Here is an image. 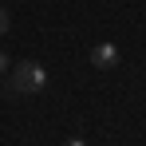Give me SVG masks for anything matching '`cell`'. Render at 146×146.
<instances>
[{
	"instance_id": "1",
	"label": "cell",
	"mask_w": 146,
	"mask_h": 146,
	"mask_svg": "<svg viewBox=\"0 0 146 146\" xmlns=\"http://www.w3.org/2000/svg\"><path fill=\"white\" fill-rule=\"evenodd\" d=\"M48 87V71L44 63H16L8 75V91L12 95H40Z\"/></svg>"
},
{
	"instance_id": "2",
	"label": "cell",
	"mask_w": 146,
	"mask_h": 146,
	"mask_svg": "<svg viewBox=\"0 0 146 146\" xmlns=\"http://www.w3.org/2000/svg\"><path fill=\"white\" fill-rule=\"evenodd\" d=\"M91 63H95L99 71H111V67H119V48L111 44V40H103L91 48Z\"/></svg>"
},
{
	"instance_id": "3",
	"label": "cell",
	"mask_w": 146,
	"mask_h": 146,
	"mask_svg": "<svg viewBox=\"0 0 146 146\" xmlns=\"http://www.w3.org/2000/svg\"><path fill=\"white\" fill-rule=\"evenodd\" d=\"M8 32V8H0V36Z\"/></svg>"
},
{
	"instance_id": "4",
	"label": "cell",
	"mask_w": 146,
	"mask_h": 146,
	"mask_svg": "<svg viewBox=\"0 0 146 146\" xmlns=\"http://www.w3.org/2000/svg\"><path fill=\"white\" fill-rule=\"evenodd\" d=\"M8 63H12V59H8V55H4V51H0V75L8 71Z\"/></svg>"
},
{
	"instance_id": "5",
	"label": "cell",
	"mask_w": 146,
	"mask_h": 146,
	"mask_svg": "<svg viewBox=\"0 0 146 146\" xmlns=\"http://www.w3.org/2000/svg\"><path fill=\"white\" fill-rule=\"evenodd\" d=\"M63 146H87V142H83V138H67Z\"/></svg>"
}]
</instances>
